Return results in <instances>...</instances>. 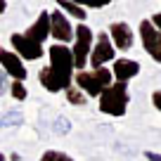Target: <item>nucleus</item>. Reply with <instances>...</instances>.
Wrapping results in <instances>:
<instances>
[{
	"label": "nucleus",
	"mask_w": 161,
	"mask_h": 161,
	"mask_svg": "<svg viewBox=\"0 0 161 161\" xmlns=\"http://www.w3.org/2000/svg\"><path fill=\"white\" fill-rule=\"evenodd\" d=\"M47 52H50V66L40 69L38 80L47 92H66L74 80V55L66 45H59V43H55Z\"/></svg>",
	"instance_id": "f257e3e1"
},
{
	"label": "nucleus",
	"mask_w": 161,
	"mask_h": 161,
	"mask_svg": "<svg viewBox=\"0 0 161 161\" xmlns=\"http://www.w3.org/2000/svg\"><path fill=\"white\" fill-rule=\"evenodd\" d=\"M111 69H90V71H78L74 76L78 90L83 92L86 97H100L107 88L111 86Z\"/></svg>",
	"instance_id": "f03ea898"
},
{
	"label": "nucleus",
	"mask_w": 161,
	"mask_h": 161,
	"mask_svg": "<svg viewBox=\"0 0 161 161\" xmlns=\"http://www.w3.org/2000/svg\"><path fill=\"white\" fill-rule=\"evenodd\" d=\"M128 86L126 83H111L104 92L100 95V111L109 116H123L126 114V107H128Z\"/></svg>",
	"instance_id": "7ed1b4c3"
},
{
	"label": "nucleus",
	"mask_w": 161,
	"mask_h": 161,
	"mask_svg": "<svg viewBox=\"0 0 161 161\" xmlns=\"http://www.w3.org/2000/svg\"><path fill=\"white\" fill-rule=\"evenodd\" d=\"M92 52V29L88 24H78L74 29V47H71V55H74V69L83 71L90 59Z\"/></svg>",
	"instance_id": "20e7f679"
},
{
	"label": "nucleus",
	"mask_w": 161,
	"mask_h": 161,
	"mask_svg": "<svg viewBox=\"0 0 161 161\" xmlns=\"http://www.w3.org/2000/svg\"><path fill=\"white\" fill-rule=\"evenodd\" d=\"M10 45H12V52H14L21 62H36V59L43 57V45L36 43V40H31L29 36H24V33H12Z\"/></svg>",
	"instance_id": "39448f33"
},
{
	"label": "nucleus",
	"mask_w": 161,
	"mask_h": 161,
	"mask_svg": "<svg viewBox=\"0 0 161 161\" xmlns=\"http://www.w3.org/2000/svg\"><path fill=\"white\" fill-rule=\"evenodd\" d=\"M140 40L147 55L154 62H161V31H156L149 19L140 21Z\"/></svg>",
	"instance_id": "423d86ee"
},
{
	"label": "nucleus",
	"mask_w": 161,
	"mask_h": 161,
	"mask_svg": "<svg viewBox=\"0 0 161 161\" xmlns=\"http://www.w3.org/2000/svg\"><path fill=\"white\" fill-rule=\"evenodd\" d=\"M114 52H116V47L111 45L109 33H100L95 38V45H92V52H90V59L88 62L92 64V69H102L104 62L114 59Z\"/></svg>",
	"instance_id": "0eeeda50"
},
{
	"label": "nucleus",
	"mask_w": 161,
	"mask_h": 161,
	"mask_svg": "<svg viewBox=\"0 0 161 161\" xmlns=\"http://www.w3.org/2000/svg\"><path fill=\"white\" fill-rule=\"evenodd\" d=\"M109 38L116 50H130L133 43H135V33L126 21H114L109 26Z\"/></svg>",
	"instance_id": "6e6552de"
},
{
	"label": "nucleus",
	"mask_w": 161,
	"mask_h": 161,
	"mask_svg": "<svg viewBox=\"0 0 161 161\" xmlns=\"http://www.w3.org/2000/svg\"><path fill=\"white\" fill-rule=\"evenodd\" d=\"M50 36L59 45H64V43H69L74 38V29H71L69 19L62 12H50Z\"/></svg>",
	"instance_id": "1a4fd4ad"
},
{
	"label": "nucleus",
	"mask_w": 161,
	"mask_h": 161,
	"mask_svg": "<svg viewBox=\"0 0 161 161\" xmlns=\"http://www.w3.org/2000/svg\"><path fill=\"white\" fill-rule=\"evenodd\" d=\"M0 66H3V71H5L7 76H12L14 80H21V83H24V78H26L24 62L12 50H0Z\"/></svg>",
	"instance_id": "9d476101"
},
{
	"label": "nucleus",
	"mask_w": 161,
	"mask_h": 161,
	"mask_svg": "<svg viewBox=\"0 0 161 161\" xmlns=\"http://www.w3.org/2000/svg\"><path fill=\"white\" fill-rule=\"evenodd\" d=\"M24 36H29L31 40H36V43L43 45V40L50 36V12H40L36 17V21L24 31Z\"/></svg>",
	"instance_id": "9b49d317"
},
{
	"label": "nucleus",
	"mask_w": 161,
	"mask_h": 161,
	"mask_svg": "<svg viewBox=\"0 0 161 161\" xmlns=\"http://www.w3.org/2000/svg\"><path fill=\"white\" fill-rule=\"evenodd\" d=\"M140 74V64L135 59H116L111 66V76L116 78V83H126V80L135 78Z\"/></svg>",
	"instance_id": "f8f14e48"
},
{
	"label": "nucleus",
	"mask_w": 161,
	"mask_h": 161,
	"mask_svg": "<svg viewBox=\"0 0 161 161\" xmlns=\"http://www.w3.org/2000/svg\"><path fill=\"white\" fill-rule=\"evenodd\" d=\"M24 123V114L17 109H10L0 116V128H12V126H21Z\"/></svg>",
	"instance_id": "ddd939ff"
},
{
	"label": "nucleus",
	"mask_w": 161,
	"mask_h": 161,
	"mask_svg": "<svg viewBox=\"0 0 161 161\" xmlns=\"http://www.w3.org/2000/svg\"><path fill=\"white\" fill-rule=\"evenodd\" d=\"M59 7H62V10H66L71 17H76L78 21H83V19L88 17V12L83 10V7H80V5H76V3H69V0H62V3H59Z\"/></svg>",
	"instance_id": "4468645a"
},
{
	"label": "nucleus",
	"mask_w": 161,
	"mask_h": 161,
	"mask_svg": "<svg viewBox=\"0 0 161 161\" xmlns=\"http://www.w3.org/2000/svg\"><path fill=\"white\" fill-rule=\"evenodd\" d=\"M64 95H66V100H69V104H76V107H83V104L88 102V97L83 95V92L78 90V88H74V86H71L69 90L64 92Z\"/></svg>",
	"instance_id": "2eb2a0df"
},
{
	"label": "nucleus",
	"mask_w": 161,
	"mask_h": 161,
	"mask_svg": "<svg viewBox=\"0 0 161 161\" xmlns=\"http://www.w3.org/2000/svg\"><path fill=\"white\" fill-rule=\"evenodd\" d=\"M38 161H74L69 154H64V152H57V149H50V152H45V154L40 156Z\"/></svg>",
	"instance_id": "dca6fc26"
},
{
	"label": "nucleus",
	"mask_w": 161,
	"mask_h": 161,
	"mask_svg": "<svg viewBox=\"0 0 161 161\" xmlns=\"http://www.w3.org/2000/svg\"><path fill=\"white\" fill-rule=\"evenodd\" d=\"M10 95L14 97V100H26V95H29V92H26V88H24V83H21V80H14V83H10Z\"/></svg>",
	"instance_id": "f3484780"
},
{
	"label": "nucleus",
	"mask_w": 161,
	"mask_h": 161,
	"mask_svg": "<svg viewBox=\"0 0 161 161\" xmlns=\"http://www.w3.org/2000/svg\"><path fill=\"white\" fill-rule=\"evenodd\" d=\"M52 130H55L57 135H66V133L71 130L69 119H66V116H57V119H55V128H52Z\"/></svg>",
	"instance_id": "a211bd4d"
},
{
	"label": "nucleus",
	"mask_w": 161,
	"mask_h": 161,
	"mask_svg": "<svg viewBox=\"0 0 161 161\" xmlns=\"http://www.w3.org/2000/svg\"><path fill=\"white\" fill-rule=\"evenodd\" d=\"M7 88H10V86H7V74H5L3 69H0V97L5 95V90H7Z\"/></svg>",
	"instance_id": "6ab92c4d"
},
{
	"label": "nucleus",
	"mask_w": 161,
	"mask_h": 161,
	"mask_svg": "<svg viewBox=\"0 0 161 161\" xmlns=\"http://www.w3.org/2000/svg\"><path fill=\"white\" fill-rule=\"evenodd\" d=\"M152 104L161 111V90H154V92H152Z\"/></svg>",
	"instance_id": "aec40b11"
},
{
	"label": "nucleus",
	"mask_w": 161,
	"mask_h": 161,
	"mask_svg": "<svg viewBox=\"0 0 161 161\" xmlns=\"http://www.w3.org/2000/svg\"><path fill=\"white\" fill-rule=\"evenodd\" d=\"M149 21H152V26H154V29H156V31H161V12H156V14H154V17H152V19H149Z\"/></svg>",
	"instance_id": "412c9836"
},
{
	"label": "nucleus",
	"mask_w": 161,
	"mask_h": 161,
	"mask_svg": "<svg viewBox=\"0 0 161 161\" xmlns=\"http://www.w3.org/2000/svg\"><path fill=\"white\" fill-rule=\"evenodd\" d=\"M147 161H161V154H156V152H145Z\"/></svg>",
	"instance_id": "4be33fe9"
},
{
	"label": "nucleus",
	"mask_w": 161,
	"mask_h": 161,
	"mask_svg": "<svg viewBox=\"0 0 161 161\" xmlns=\"http://www.w3.org/2000/svg\"><path fill=\"white\" fill-rule=\"evenodd\" d=\"M7 10V3H3V0H0V12H5Z\"/></svg>",
	"instance_id": "5701e85b"
},
{
	"label": "nucleus",
	"mask_w": 161,
	"mask_h": 161,
	"mask_svg": "<svg viewBox=\"0 0 161 161\" xmlns=\"http://www.w3.org/2000/svg\"><path fill=\"white\" fill-rule=\"evenodd\" d=\"M0 161H7V159H5V154H0Z\"/></svg>",
	"instance_id": "b1692460"
}]
</instances>
